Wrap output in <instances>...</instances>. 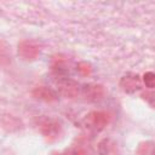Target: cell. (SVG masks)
Here are the masks:
<instances>
[{
  "label": "cell",
  "instance_id": "6da1fadb",
  "mask_svg": "<svg viewBox=\"0 0 155 155\" xmlns=\"http://www.w3.org/2000/svg\"><path fill=\"white\" fill-rule=\"evenodd\" d=\"M154 74L153 73H147L145 75H144V81H145V84H147V86L148 87H153V80H154Z\"/></svg>",
  "mask_w": 155,
  "mask_h": 155
}]
</instances>
